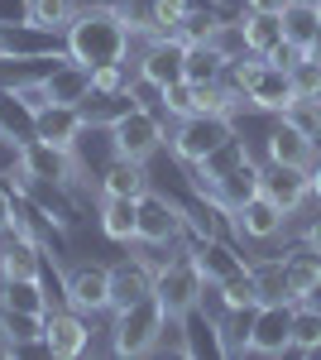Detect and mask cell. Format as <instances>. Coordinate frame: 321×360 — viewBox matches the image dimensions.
I'll return each instance as SVG.
<instances>
[{
    "label": "cell",
    "instance_id": "1",
    "mask_svg": "<svg viewBox=\"0 0 321 360\" xmlns=\"http://www.w3.org/2000/svg\"><path fill=\"white\" fill-rule=\"evenodd\" d=\"M134 44V29L125 20V10L115 5H81L77 20L63 34V49L81 68H106V63H125Z\"/></svg>",
    "mask_w": 321,
    "mask_h": 360
},
{
    "label": "cell",
    "instance_id": "2",
    "mask_svg": "<svg viewBox=\"0 0 321 360\" xmlns=\"http://www.w3.org/2000/svg\"><path fill=\"white\" fill-rule=\"evenodd\" d=\"M163 332H168V312L159 307L154 293L110 312V351L115 356H149V351H159Z\"/></svg>",
    "mask_w": 321,
    "mask_h": 360
},
{
    "label": "cell",
    "instance_id": "3",
    "mask_svg": "<svg viewBox=\"0 0 321 360\" xmlns=\"http://www.w3.org/2000/svg\"><path fill=\"white\" fill-rule=\"evenodd\" d=\"M202 293H207V283L197 274L192 255H178V259H159V264H154V298H159V307L168 312V322L192 317V312L202 307Z\"/></svg>",
    "mask_w": 321,
    "mask_h": 360
},
{
    "label": "cell",
    "instance_id": "4",
    "mask_svg": "<svg viewBox=\"0 0 321 360\" xmlns=\"http://www.w3.org/2000/svg\"><path fill=\"white\" fill-rule=\"evenodd\" d=\"M106 135H110V154H125V159H139V164H149L163 144H168L163 120L149 111V106H139V101H134V106H125V111L110 120Z\"/></svg>",
    "mask_w": 321,
    "mask_h": 360
},
{
    "label": "cell",
    "instance_id": "5",
    "mask_svg": "<svg viewBox=\"0 0 321 360\" xmlns=\"http://www.w3.org/2000/svg\"><path fill=\"white\" fill-rule=\"evenodd\" d=\"M225 139H235V120L230 115H188L168 135V149H173V159L183 168H192V164H202L207 154H216Z\"/></svg>",
    "mask_w": 321,
    "mask_h": 360
},
{
    "label": "cell",
    "instance_id": "6",
    "mask_svg": "<svg viewBox=\"0 0 321 360\" xmlns=\"http://www.w3.org/2000/svg\"><path fill=\"white\" fill-rule=\"evenodd\" d=\"M188 236V207L168 193H149L139 197V245L163 250V245H178Z\"/></svg>",
    "mask_w": 321,
    "mask_h": 360
},
{
    "label": "cell",
    "instance_id": "7",
    "mask_svg": "<svg viewBox=\"0 0 321 360\" xmlns=\"http://www.w3.org/2000/svg\"><path fill=\"white\" fill-rule=\"evenodd\" d=\"M134 77H144L149 86H173L188 77V44L178 39V34H154L144 49H139V68H134Z\"/></svg>",
    "mask_w": 321,
    "mask_h": 360
},
{
    "label": "cell",
    "instance_id": "8",
    "mask_svg": "<svg viewBox=\"0 0 321 360\" xmlns=\"http://www.w3.org/2000/svg\"><path fill=\"white\" fill-rule=\"evenodd\" d=\"M20 168H25V178L44 183V188H72L81 178V164L72 159V149H58V144H44V139L20 144Z\"/></svg>",
    "mask_w": 321,
    "mask_h": 360
},
{
    "label": "cell",
    "instance_id": "9",
    "mask_svg": "<svg viewBox=\"0 0 321 360\" xmlns=\"http://www.w3.org/2000/svg\"><path fill=\"white\" fill-rule=\"evenodd\" d=\"M293 312L297 303H259L249 327V356H288L293 351Z\"/></svg>",
    "mask_w": 321,
    "mask_h": 360
},
{
    "label": "cell",
    "instance_id": "10",
    "mask_svg": "<svg viewBox=\"0 0 321 360\" xmlns=\"http://www.w3.org/2000/svg\"><path fill=\"white\" fill-rule=\"evenodd\" d=\"M44 351L53 360H77L91 351V322L77 307H63V312H48L44 317Z\"/></svg>",
    "mask_w": 321,
    "mask_h": 360
},
{
    "label": "cell",
    "instance_id": "11",
    "mask_svg": "<svg viewBox=\"0 0 321 360\" xmlns=\"http://www.w3.org/2000/svg\"><path fill=\"white\" fill-rule=\"evenodd\" d=\"M63 293H67V307H77L86 317L110 312V264H91V259H86L77 269H67Z\"/></svg>",
    "mask_w": 321,
    "mask_h": 360
},
{
    "label": "cell",
    "instance_id": "12",
    "mask_svg": "<svg viewBox=\"0 0 321 360\" xmlns=\"http://www.w3.org/2000/svg\"><path fill=\"white\" fill-rule=\"evenodd\" d=\"M225 221H230V231H235L240 240H259V245H264V240H278V236H283L288 212H283V207H273V202L259 193V197H249L244 207H235Z\"/></svg>",
    "mask_w": 321,
    "mask_h": 360
},
{
    "label": "cell",
    "instance_id": "13",
    "mask_svg": "<svg viewBox=\"0 0 321 360\" xmlns=\"http://www.w3.org/2000/svg\"><path fill=\"white\" fill-rule=\"evenodd\" d=\"M86 106H39L34 111V139L58 144V149H77V139L86 135Z\"/></svg>",
    "mask_w": 321,
    "mask_h": 360
},
{
    "label": "cell",
    "instance_id": "14",
    "mask_svg": "<svg viewBox=\"0 0 321 360\" xmlns=\"http://www.w3.org/2000/svg\"><path fill=\"white\" fill-rule=\"evenodd\" d=\"M149 293H154V259L149 255H130V259L110 264V312L139 303Z\"/></svg>",
    "mask_w": 321,
    "mask_h": 360
},
{
    "label": "cell",
    "instance_id": "15",
    "mask_svg": "<svg viewBox=\"0 0 321 360\" xmlns=\"http://www.w3.org/2000/svg\"><path fill=\"white\" fill-rule=\"evenodd\" d=\"M259 193H264L273 207H283V212L293 217V212H302V207L312 202V183H307V168L264 164V183H259Z\"/></svg>",
    "mask_w": 321,
    "mask_h": 360
},
{
    "label": "cell",
    "instance_id": "16",
    "mask_svg": "<svg viewBox=\"0 0 321 360\" xmlns=\"http://www.w3.org/2000/svg\"><path fill=\"white\" fill-rule=\"evenodd\" d=\"M244 96H249V106L259 115H278L288 101H293V77H288V68H273V63H259V72L249 77V86H244Z\"/></svg>",
    "mask_w": 321,
    "mask_h": 360
},
{
    "label": "cell",
    "instance_id": "17",
    "mask_svg": "<svg viewBox=\"0 0 321 360\" xmlns=\"http://www.w3.org/2000/svg\"><path fill=\"white\" fill-rule=\"evenodd\" d=\"M317 154L321 149L302 135V130H293L288 120H278V125L268 130V139H264V159L268 164H283V168H312Z\"/></svg>",
    "mask_w": 321,
    "mask_h": 360
},
{
    "label": "cell",
    "instance_id": "18",
    "mask_svg": "<svg viewBox=\"0 0 321 360\" xmlns=\"http://www.w3.org/2000/svg\"><path fill=\"white\" fill-rule=\"evenodd\" d=\"M259 183H264V164H254V154H249L240 168H230V173L216 183L211 193H207V202H216V207L230 217V212H235V207H244L249 197H259Z\"/></svg>",
    "mask_w": 321,
    "mask_h": 360
},
{
    "label": "cell",
    "instance_id": "19",
    "mask_svg": "<svg viewBox=\"0 0 321 360\" xmlns=\"http://www.w3.org/2000/svg\"><path fill=\"white\" fill-rule=\"evenodd\" d=\"M188 255H192V264H197V274H202V283H225V278H235L249 264L244 255H235V245H225V236L197 240Z\"/></svg>",
    "mask_w": 321,
    "mask_h": 360
},
{
    "label": "cell",
    "instance_id": "20",
    "mask_svg": "<svg viewBox=\"0 0 321 360\" xmlns=\"http://www.w3.org/2000/svg\"><path fill=\"white\" fill-rule=\"evenodd\" d=\"M96 188H101V197H144L149 188H154V178H149V168L139 164V159L110 154V164L101 168Z\"/></svg>",
    "mask_w": 321,
    "mask_h": 360
},
{
    "label": "cell",
    "instance_id": "21",
    "mask_svg": "<svg viewBox=\"0 0 321 360\" xmlns=\"http://www.w3.org/2000/svg\"><path fill=\"white\" fill-rule=\"evenodd\" d=\"M101 236L139 245V197H101Z\"/></svg>",
    "mask_w": 321,
    "mask_h": 360
},
{
    "label": "cell",
    "instance_id": "22",
    "mask_svg": "<svg viewBox=\"0 0 321 360\" xmlns=\"http://www.w3.org/2000/svg\"><path fill=\"white\" fill-rule=\"evenodd\" d=\"M44 274V255L34 236H5L0 240V278H39Z\"/></svg>",
    "mask_w": 321,
    "mask_h": 360
},
{
    "label": "cell",
    "instance_id": "23",
    "mask_svg": "<svg viewBox=\"0 0 321 360\" xmlns=\"http://www.w3.org/2000/svg\"><path fill=\"white\" fill-rule=\"evenodd\" d=\"M249 278H254V298L259 303H293L288 259H249Z\"/></svg>",
    "mask_w": 321,
    "mask_h": 360
},
{
    "label": "cell",
    "instance_id": "24",
    "mask_svg": "<svg viewBox=\"0 0 321 360\" xmlns=\"http://www.w3.org/2000/svg\"><path fill=\"white\" fill-rule=\"evenodd\" d=\"M0 307H15V312H34V317H48V298H44V283H39V278H0Z\"/></svg>",
    "mask_w": 321,
    "mask_h": 360
},
{
    "label": "cell",
    "instance_id": "25",
    "mask_svg": "<svg viewBox=\"0 0 321 360\" xmlns=\"http://www.w3.org/2000/svg\"><path fill=\"white\" fill-rule=\"evenodd\" d=\"M240 34H244V49L264 58L283 39V20L278 15H259V10H240Z\"/></svg>",
    "mask_w": 321,
    "mask_h": 360
},
{
    "label": "cell",
    "instance_id": "26",
    "mask_svg": "<svg viewBox=\"0 0 321 360\" xmlns=\"http://www.w3.org/2000/svg\"><path fill=\"white\" fill-rule=\"evenodd\" d=\"M288 259V288H293V303L302 298H312V288L321 283V255L317 250H293V255H283Z\"/></svg>",
    "mask_w": 321,
    "mask_h": 360
},
{
    "label": "cell",
    "instance_id": "27",
    "mask_svg": "<svg viewBox=\"0 0 321 360\" xmlns=\"http://www.w3.org/2000/svg\"><path fill=\"white\" fill-rule=\"evenodd\" d=\"M77 0H29V25L44 29V34H67V25L77 20Z\"/></svg>",
    "mask_w": 321,
    "mask_h": 360
},
{
    "label": "cell",
    "instance_id": "28",
    "mask_svg": "<svg viewBox=\"0 0 321 360\" xmlns=\"http://www.w3.org/2000/svg\"><path fill=\"white\" fill-rule=\"evenodd\" d=\"M230 68V58L216 44H188V82H221Z\"/></svg>",
    "mask_w": 321,
    "mask_h": 360
},
{
    "label": "cell",
    "instance_id": "29",
    "mask_svg": "<svg viewBox=\"0 0 321 360\" xmlns=\"http://www.w3.org/2000/svg\"><path fill=\"white\" fill-rule=\"evenodd\" d=\"M278 120H288L293 130H302V135L321 149V96H293V101L278 111Z\"/></svg>",
    "mask_w": 321,
    "mask_h": 360
},
{
    "label": "cell",
    "instance_id": "30",
    "mask_svg": "<svg viewBox=\"0 0 321 360\" xmlns=\"http://www.w3.org/2000/svg\"><path fill=\"white\" fill-rule=\"evenodd\" d=\"M293 351L297 356H321V312L312 303H297L293 312Z\"/></svg>",
    "mask_w": 321,
    "mask_h": 360
},
{
    "label": "cell",
    "instance_id": "31",
    "mask_svg": "<svg viewBox=\"0 0 321 360\" xmlns=\"http://www.w3.org/2000/svg\"><path fill=\"white\" fill-rule=\"evenodd\" d=\"M283 39H293L297 49H312V39H317V25H321V10H312V5H288L283 15Z\"/></svg>",
    "mask_w": 321,
    "mask_h": 360
},
{
    "label": "cell",
    "instance_id": "32",
    "mask_svg": "<svg viewBox=\"0 0 321 360\" xmlns=\"http://www.w3.org/2000/svg\"><path fill=\"white\" fill-rule=\"evenodd\" d=\"M197 0H149V39L154 34H178V25L188 20V10Z\"/></svg>",
    "mask_w": 321,
    "mask_h": 360
},
{
    "label": "cell",
    "instance_id": "33",
    "mask_svg": "<svg viewBox=\"0 0 321 360\" xmlns=\"http://www.w3.org/2000/svg\"><path fill=\"white\" fill-rule=\"evenodd\" d=\"M125 91H130V68L125 63L91 68V96H125Z\"/></svg>",
    "mask_w": 321,
    "mask_h": 360
},
{
    "label": "cell",
    "instance_id": "34",
    "mask_svg": "<svg viewBox=\"0 0 321 360\" xmlns=\"http://www.w3.org/2000/svg\"><path fill=\"white\" fill-rule=\"evenodd\" d=\"M159 106L173 115V120H188V115H197V96H192V82L183 77V82L163 86V91H159Z\"/></svg>",
    "mask_w": 321,
    "mask_h": 360
},
{
    "label": "cell",
    "instance_id": "35",
    "mask_svg": "<svg viewBox=\"0 0 321 360\" xmlns=\"http://www.w3.org/2000/svg\"><path fill=\"white\" fill-rule=\"evenodd\" d=\"M288 77H293V91L297 96H321V58H297L293 68H288Z\"/></svg>",
    "mask_w": 321,
    "mask_h": 360
},
{
    "label": "cell",
    "instance_id": "36",
    "mask_svg": "<svg viewBox=\"0 0 321 360\" xmlns=\"http://www.w3.org/2000/svg\"><path fill=\"white\" fill-rule=\"evenodd\" d=\"M302 53H307V49H297V44H293V39H278V44H273V49H268V63H273V68H293V63H297V58H302Z\"/></svg>",
    "mask_w": 321,
    "mask_h": 360
},
{
    "label": "cell",
    "instance_id": "37",
    "mask_svg": "<svg viewBox=\"0 0 321 360\" xmlns=\"http://www.w3.org/2000/svg\"><path fill=\"white\" fill-rule=\"evenodd\" d=\"M29 25V0H0V29Z\"/></svg>",
    "mask_w": 321,
    "mask_h": 360
},
{
    "label": "cell",
    "instance_id": "38",
    "mask_svg": "<svg viewBox=\"0 0 321 360\" xmlns=\"http://www.w3.org/2000/svg\"><path fill=\"white\" fill-rule=\"evenodd\" d=\"M5 236H15V197L0 188V240Z\"/></svg>",
    "mask_w": 321,
    "mask_h": 360
},
{
    "label": "cell",
    "instance_id": "39",
    "mask_svg": "<svg viewBox=\"0 0 321 360\" xmlns=\"http://www.w3.org/2000/svg\"><path fill=\"white\" fill-rule=\"evenodd\" d=\"M293 0H244V10H259V15H283Z\"/></svg>",
    "mask_w": 321,
    "mask_h": 360
},
{
    "label": "cell",
    "instance_id": "40",
    "mask_svg": "<svg viewBox=\"0 0 321 360\" xmlns=\"http://www.w3.org/2000/svg\"><path fill=\"white\" fill-rule=\"evenodd\" d=\"M302 245H307V250H317V255H321V212L312 217V221H307V231H302Z\"/></svg>",
    "mask_w": 321,
    "mask_h": 360
},
{
    "label": "cell",
    "instance_id": "41",
    "mask_svg": "<svg viewBox=\"0 0 321 360\" xmlns=\"http://www.w3.org/2000/svg\"><path fill=\"white\" fill-rule=\"evenodd\" d=\"M307 183H312V202H321V154H317V164L307 168Z\"/></svg>",
    "mask_w": 321,
    "mask_h": 360
},
{
    "label": "cell",
    "instance_id": "42",
    "mask_svg": "<svg viewBox=\"0 0 321 360\" xmlns=\"http://www.w3.org/2000/svg\"><path fill=\"white\" fill-rule=\"evenodd\" d=\"M307 58H321V25H317V39H312V49H307Z\"/></svg>",
    "mask_w": 321,
    "mask_h": 360
},
{
    "label": "cell",
    "instance_id": "43",
    "mask_svg": "<svg viewBox=\"0 0 321 360\" xmlns=\"http://www.w3.org/2000/svg\"><path fill=\"white\" fill-rule=\"evenodd\" d=\"M302 303H312V307H317V312H321V283H317V288H312V298H302Z\"/></svg>",
    "mask_w": 321,
    "mask_h": 360
},
{
    "label": "cell",
    "instance_id": "44",
    "mask_svg": "<svg viewBox=\"0 0 321 360\" xmlns=\"http://www.w3.org/2000/svg\"><path fill=\"white\" fill-rule=\"evenodd\" d=\"M297 5H312V10H321V0H297Z\"/></svg>",
    "mask_w": 321,
    "mask_h": 360
}]
</instances>
